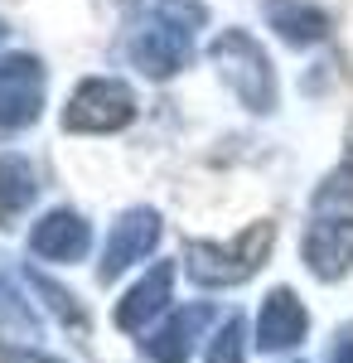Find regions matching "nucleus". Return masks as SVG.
<instances>
[{
    "label": "nucleus",
    "mask_w": 353,
    "mask_h": 363,
    "mask_svg": "<svg viewBox=\"0 0 353 363\" xmlns=\"http://www.w3.org/2000/svg\"><path fill=\"white\" fill-rule=\"evenodd\" d=\"M160 242V213L155 208H126L107 238V257H102V281H111L116 272L145 262Z\"/></svg>",
    "instance_id": "6"
},
{
    "label": "nucleus",
    "mask_w": 353,
    "mask_h": 363,
    "mask_svg": "<svg viewBox=\"0 0 353 363\" xmlns=\"http://www.w3.org/2000/svg\"><path fill=\"white\" fill-rule=\"evenodd\" d=\"M203 25V5L194 0H155L131 34V58L145 78H174L194 54V34Z\"/></svg>",
    "instance_id": "1"
},
{
    "label": "nucleus",
    "mask_w": 353,
    "mask_h": 363,
    "mask_svg": "<svg viewBox=\"0 0 353 363\" xmlns=\"http://www.w3.org/2000/svg\"><path fill=\"white\" fill-rule=\"evenodd\" d=\"M131 116H136V92L121 78H87L68 97L63 126L68 131H87V136H107V131L131 126Z\"/></svg>",
    "instance_id": "4"
},
{
    "label": "nucleus",
    "mask_w": 353,
    "mask_h": 363,
    "mask_svg": "<svg viewBox=\"0 0 353 363\" xmlns=\"http://www.w3.org/2000/svg\"><path fill=\"white\" fill-rule=\"evenodd\" d=\"M0 34H5V25H0Z\"/></svg>",
    "instance_id": "18"
},
{
    "label": "nucleus",
    "mask_w": 353,
    "mask_h": 363,
    "mask_svg": "<svg viewBox=\"0 0 353 363\" xmlns=\"http://www.w3.org/2000/svg\"><path fill=\"white\" fill-rule=\"evenodd\" d=\"M169 286H174V267H169V262H160L155 272H145V277H140L136 286L116 301V325H121V330H131V335H136V330H145L155 315H164V310H169Z\"/></svg>",
    "instance_id": "10"
},
{
    "label": "nucleus",
    "mask_w": 353,
    "mask_h": 363,
    "mask_svg": "<svg viewBox=\"0 0 353 363\" xmlns=\"http://www.w3.org/2000/svg\"><path fill=\"white\" fill-rule=\"evenodd\" d=\"M276 247V223H252L242 238L232 242H189L184 252V272L194 277V286H242L247 277L262 272L267 252Z\"/></svg>",
    "instance_id": "2"
},
{
    "label": "nucleus",
    "mask_w": 353,
    "mask_h": 363,
    "mask_svg": "<svg viewBox=\"0 0 353 363\" xmlns=\"http://www.w3.org/2000/svg\"><path fill=\"white\" fill-rule=\"evenodd\" d=\"M34 199H39V174H34V165H29L25 155L5 150L0 155V223H15Z\"/></svg>",
    "instance_id": "13"
},
{
    "label": "nucleus",
    "mask_w": 353,
    "mask_h": 363,
    "mask_svg": "<svg viewBox=\"0 0 353 363\" xmlns=\"http://www.w3.org/2000/svg\"><path fill=\"white\" fill-rule=\"evenodd\" d=\"M44 112V63L34 54L0 58V131H25Z\"/></svg>",
    "instance_id": "5"
},
{
    "label": "nucleus",
    "mask_w": 353,
    "mask_h": 363,
    "mask_svg": "<svg viewBox=\"0 0 353 363\" xmlns=\"http://www.w3.org/2000/svg\"><path fill=\"white\" fill-rule=\"evenodd\" d=\"M208 320H213V310H208V306H184V310H174L160 330L145 339V354H150L155 363H189L194 339L208 330Z\"/></svg>",
    "instance_id": "11"
},
{
    "label": "nucleus",
    "mask_w": 353,
    "mask_h": 363,
    "mask_svg": "<svg viewBox=\"0 0 353 363\" xmlns=\"http://www.w3.org/2000/svg\"><path fill=\"white\" fill-rule=\"evenodd\" d=\"M34 286H39V296H49V306H54L68 325H82V310L73 306V296H68V291H58L54 281H44V277H34Z\"/></svg>",
    "instance_id": "15"
},
{
    "label": "nucleus",
    "mask_w": 353,
    "mask_h": 363,
    "mask_svg": "<svg viewBox=\"0 0 353 363\" xmlns=\"http://www.w3.org/2000/svg\"><path fill=\"white\" fill-rule=\"evenodd\" d=\"M305 267L320 281H339L353 272V218H315L305 228Z\"/></svg>",
    "instance_id": "7"
},
{
    "label": "nucleus",
    "mask_w": 353,
    "mask_h": 363,
    "mask_svg": "<svg viewBox=\"0 0 353 363\" xmlns=\"http://www.w3.org/2000/svg\"><path fill=\"white\" fill-rule=\"evenodd\" d=\"M329 363H353V325H344V330H339L334 349H329Z\"/></svg>",
    "instance_id": "17"
},
{
    "label": "nucleus",
    "mask_w": 353,
    "mask_h": 363,
    "mask_svg": "<svg viewBox=\"0 0 353 363\" xmlns=\"http://www.w3.org/2000/svg\"><path fill=\"white\" fill-rule=\"evenodd\" d=\"M310 330V315L300 306V296L291 286H276L271 296L262 301V315H257V344L267 354H291Z\"/></svg>",
    "instance_id": "9"
},
{
    "label": "nucleus",
    "mask_w": 353,
    "mask_h": 363,
    "mask_svg": "<svg viewBox=\"0 0 353 363\" xmlns=\"http://www.w3.org/2000/svg\"><path fill=\"white\" fill-rule=\"evenodd\" d=\"M262 15H267L271 29L281 34V39H291V44H320V39L329 34L325 10H315L310 0H267Z\"/></svg>",
    "instance_id": "12"
},
{
    "label": "nucleus",
    "mask_w": 353,
    "mask_h": 363,
    "mask_svg": "<svg viewBox=\"0 0 353 363\" xmlns=\"http://www.w3.org/2000/svg\"><path fill=\"white\" fill-rule=\"evenodd\" d=\"M242 359H247V330H242V320L232 315V320H223L218 335L208 339V363H242Z\"/></svg>",
    "instance_id": "14"
},
{
    "label": "nucleus",
    "mask_w": 353,
    "mask_h": 363,
    "mask_svg": "<svg viewBox=\"0 0 353 363\" xmlns=\"http://www.w3.org/2000/svg\"><path fill=\"white\" fill-rule=\"evenodd\" d=\"M213 63L223 68V78L232 83L237 102L247 112H271L276 107V73L267 49L247 34V29H228L213 39Z\"/></svg>",
    "instance_id": "3"
},
{
    "label": "nucleus",
    "mask_w": 353,
    "mask_h": 363,
    "mask_svg": "<svg viewBox=\"0 0 353 363\" xmlns=\"http://www.w3.org/2000/svg\"><path fill=\"white\" fill-rule=\"evenodd\" d=\"M87 247H92V228L73 208H54L29 228V252L39 262H78L87 257Z\"/></svg>",
    "instance_id": "8"
},
{
    "label": "nucleus",
    "mask_w": 353,
    "mask_h": 363,
    "mask_svg": "<svg viewBox=\"0 0 353 363\" xmlns=\"http://www.w3.org/2000/svg\"><path fill=\"white\" fill-rule=\"evenodd\" d=\"M0 363H58V359L39 354V349H20V344H5V349H0Z\"/></svg>",
    "instance_id": "16"
}]
</instances>
